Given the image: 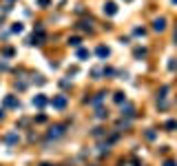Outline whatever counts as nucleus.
Listing matches in <instances>:
<instances>
[{
	"instance_id": "nucleus-1",
	"label": "nucleus",
	"mask_w": 177,
	"mask_h": 166,
	"mask_svg": "<svg viewBox=\"0 0 177 166\" xmlns=\"http://www.w3.org/2000/svg\"><path fill=\"white\" fill-rule=\"evenodd\" d=\"M62 135H64V126H62V124H55V126L49 129V140H58Z\"/></svg>"
},
{
	"instance_id": "nucleus-2",
	"label": "nucleus",
	"mask_w": 177,
	"mask_h": 166,
	"mask_svg": "<svg viewBox=\"0 0 177 166\" xmlns=\"http://www.w3.org/2000/svg\"><path fill=\"white\" fill-rule=\"evenodd\" d=\"M51 104H53V108H64L66 106V95H55L51 100Z\"/></svg>"
},
{
	"instance_id": "nucleus-3",
	"label": "nucleus",
	"mask_w": 177,
	"mask_h": 166,
	"mask_svg": "<svg viewBox=\"0 0 177 166\" xmlns=\"http://www.w3.org/2000/svg\"><path fill=\"white\" fill-rule=\"evenodd\" d=\"M153 29H155V31H164V29H166V18H155Z\"/></svg>"
},
{
	"instance_id": "nucleus-4",
	"label": "nucleus",
	"mask_w": 177,
	"mask_h": 166,
	"mask_svg": "<svg viewBox=\"0 0 177 166\" xmlns=\"http://www.w3.org/2000/svg\"><path fill=\"white\" fill-rule=\"evenodd\" d=\"M104 13H106V16H115V13H117V4H115V2H106V4H104Z\"/></svg>"
},
{
	"instance_id": "nucleus-5",
	"label": "nucleus",
	"mask_w": 177,
	"mask_h": 166,
	"mask_svg": "<svg viewBox=\"0 0 177 166\" xmlns=\"http://www.w3.org/2000/svg\"><path fill=\"white\" fill-rule=\"evenodd\" d=\"M126 115V117H135V106L133 104H126V106H122V117Z\"/></svg>"
},
{
	"instance_id": "nucleus-6",
	"label": "nucleus",
	"mask_w": 177,
	"mask_h": 166,
	"mask_svg": "<svg viewBox=\"0 0 177 166\" xmlns=\"http://www.w3.org/2000/svg\"><path fill=\"white\" fill-rule=\"evenodd\" d=\"M18 133H13V131H11V133H7V137H4V142H7L9 146H13V144H18Z\"/></svg>"
},
{
	"instance_id": "nucleus-7",
	"label": "nucleus",
	"mask_w": 177,
	"mask_h": 166,
	"mask_svg": "<svg viewBox=\"0 0 177 166\" xmlns=\"http://www.w3.org/2000/svg\"><path fill=\"white\" fill-rule=\"evenodd\" d=\"M4 106H11V108H18V100H16L13 95H7V98H4Z\"/></svg>"
},
{
	"instance_id": "nucleus-8",
	"label": "nucleus",
	"mask_w": 177,
	"mask_h": 166,
	"mask_svg": "<svg viewBox=\"0 0 177 166\" xmlns=\"http://www.w3.org/2000/svg\"><path fill=\"white\" fill-rule=\"evenodd\" d=\"M44 104H47V98H44V95H36V98H33V106L42 108Z\"/></svg>"
},
{
	"instance_id": "nucleus-9",
	"label": "nucleus",
	"mask_w": 177,
	"mask_h": 166,
	"mask_svg": "<svg viewBox=\"0 0 177 166\" xmlns=\"http://www.w3.org/2000/svg\"><path fill=\"white\" fill-rule=\"evenodd\" d=\"M104 98H106V93H104V91H102V93H98V95H95L93 100H91V104H93V106H95V104H100V102L104 100Z\"/></svg>"
},
{
	"instance_id": "nucleus-10",
	"label": "nucleus",
	"mask_w": 177,
	"mask_h": 166,
	"mask_svg": "<svg viewBox=\"0 0 177 166\" xmlns=\"http://www.w3.org/2000/svg\"><path fill=\"white\" fill-rule=\"evenodd\" d=\"M95 53H98L100 58H108V49H106V47H98V51H95Z\"/></svg>"
},
{
	"instance_id": "nucleus-11",
	"label": "nucleus",
	"mask_w": 177,
	"mask_h": 166,
	"mask_svg": "<svg viewBox=\"0 0 177 166\" xmlns=\"http://www.w3.org/2000/svg\"><path fill=\"white\" fill-rule=\"evenodd\" d=\"M166 129H168V131H175V129H177V120H168V122H166Z\"/></svg>"
},
{
	"instance_id": "nucleus-12",
	"label": "nucleus",
	"mask_w": 177,
	"mask_h": 166,
	"mask_svg": "<svg viewBox=\"0 0 177 166\" xmlns=\"http://www.w3.org/2000/svg\"><path fill=\"white\" fill-rule=\"evenodd\" d=\"M22 29H25V27H22L20 22H16V25L11 27V31H13V33H22Z\"/></svg>"
},
{
	"instance_id": "nucleus-13",
	"label": "nucleus",
	"mask_w": 177,
	"mask_h": 166,
	"mask_svg": "<svg viewBox=\"0 0 177 166\" xmlns=\"http://www.w3.org/2000/svg\"><path fill=\"white\" fill-rule=\"evenodd\" d=\"M98 117H100V120L108 117V111H106V108H98Z\"/></svg>"
},
{
	"instance_id": "nucleus-14",
	"label": "nucleus",
	"mask_w": 177,
	"mask_h": 166,
	"mask_svg": "<svg viewBox=\"0 0 177 166\" xmlns=\"http://www.w3.org/2000/svg\"><path fill=\"white\" fill-rule=\"evenodd\" d=\"M146 55V49H135V58H144Z\"/></svg>"
},
{
	"instance_id": "nucleus-15",
	"label": "nucleus",
	"mask_w": 177,
	"mask_h": 166,
	"mask_svg": "<svg viewBox=\"0 0 177 166\" xmlns=\"http://www.w3.org/2000/svg\"><path fill=\"white\" fill-rule=\"evenodd\" d=\"M80 42H82L80 38H69V44H73V47H80Z\"/></svg>"
},
{
	"instance_id": "nucleus-16",
	"label": "nucleus",
	"mask_w": 177,
	"mask_h": 166,
	"mask_svg": "<svg viewBox=\"0 0 177 166\" xmlns=\"http://www.w3.org/2000/svg\"><path fill=\"white\" fill-rule=\"evenodd\" d=\"M115 102H117V104H122V102H124V93H122V91L115 93Z\"/></svg>"
},
{
	"instance_id": "nucleus-17",
	"label": "nucleus",
	"mask_w": 177,
	"mask_h": 166,
	"mask_svg": "<svg viewBox=\"0 0 177 166\" xmlns=\"http://www.w3.org/2000/svg\"><path fill=\"white\" fill-rule=\"evenodd\" d=\"M78 58H89V51L87 49H80L78 51Z\"/></svg>"
},
{
	"instance_id": "nucleus-18",
	"label": "nucleus",
	"mask_w": 177,
	"mask_h": 166,
	"mask_svg": "<svg viewBox=\"0 0 177 166\" xmlns=\"http://www.w3.org/2000/svg\"><path fill=\"white\" fill-rule=\"evenodd\" d=\"M49 2H51V0H38V4H40V7H47Z\"/></svg>"
},
{
	"instance_id": "nucleus-19",
	"label": "nucleus",
	"mask_w": 177,
	"mask_h": 166,
	"mask_svg": "<svg viewBox=\"0 0 177 166\" xmlns=\"http://www.w3.org/2000/svg\"><path fill=\"white\" fill-rule=\"evenodd\" d=\"M164 166H177V162H170L168 159V162H164Z\"/></svg>"
},
{
	"instance_id": "nucleus-20",
	"label": "nucleus",
	"mask_w": 177,
	"mask_h": 166,
	"mask_svg": "<svg viewBox=\"0 0 177 166\" xmlns=\"http://www.w3.org/2000/svg\"><path fill=\"white\" fill-rule=\"evenodd\" d=\"M2 115H4V113H2V108H0V120H2Z\"/></svg>"
},
{
	"instance_id": "nucleus-21",
	"label": "nucleus",
	"mask_w": 177,
	"mask_h": 166,
	"mask_svg": "<svg viewBox=\"0 0 177 166\" xmlns=\"http://www.w3.org/2000/svg\"><path fill=\"white\" fill-rule=\"evenodd\" d=\"M173 2H175V4H177V0H173Z\"/></svg>"
}]
</instances>
